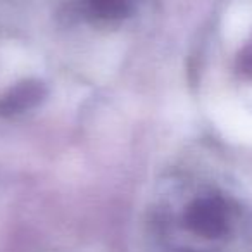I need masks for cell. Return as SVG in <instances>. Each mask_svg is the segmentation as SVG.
Listing matches in <instances>:
<instances>
[{
	"label": "cell",
	"instance_id": "3",
	"mask_svg": "<svg viewBox=\"0 0 252 252\" xmlns=\"http://www.w3.org/2000/svg\"><path fill=\"white\" fill-rule=\"evenodd\" d=\"M238 71L244 76L252 78V42L244 47L240 57H238Z\"/></svg>",
	"mask_w": 252,
	"mask_h": 252
},
{
	"label": "cell",
	"instance_id": "1",
	"mask_svg": "<svg viewBox=\"0 0 252 252\" xmlns=\"http://www.w3.org/2000/svg\"><path fill=\"white\" fill-rule=\"evenodd\" d=\"M247 228L240 200L200 180L164 183L152 204L151 233L161 252H228Z\"/></svg>",
	"mask_w": 252,
	"mask_h": 252
},
{
	"label": "cell",
	"instance_id": "2",
	"mask_svg": "<svg viewBox=\"0 0 252 252\" xmlns=\"http://www.w3.org/2000/svg\"><path fill=\"white\" fill-rule=\"evenodd\" d=\"M135 0H76V12L80 18L92 23H112L131 16Z\"/></svg>",
	"mask_w": 252,
	"mask_h": 252
}]
</instances>
